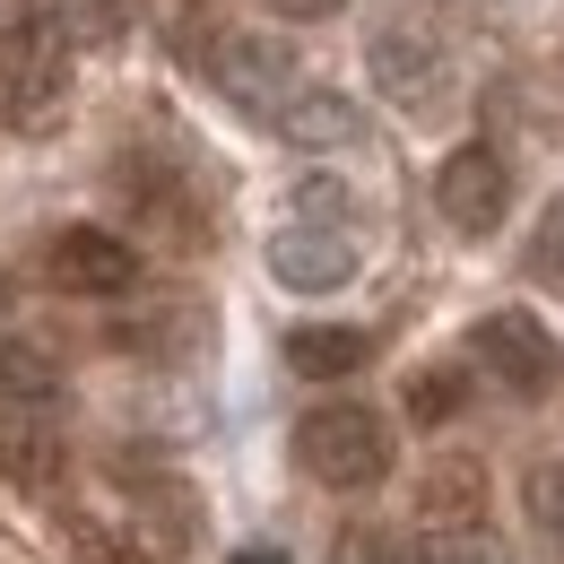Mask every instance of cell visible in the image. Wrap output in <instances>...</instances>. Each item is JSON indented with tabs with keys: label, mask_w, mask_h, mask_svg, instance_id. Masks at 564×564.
<instances>
[{
	"label": "cell",
	"mask_w": 564,
	"mask_h": 564,
	"mask_svg": "<svg viewBox=\"0 0 564 564\" xmlns=\"http://www.w3.org/2000/svg\"><path fill=\"white\" fill-rule=\"evenodd\" d=\"M295 460H304V478L330 495H365L391 478V425L373 417L365 400H322L313 417L295 425Z\"/></svg>",
	"instance_id": "1"
},
{
	"label": "cell",
	"mask_w": 564,
	"mask_h": 564,
	"mask_svg": "<svg viewBox=\"0 0 564 564\" xmlns=\"http://www.w3.org/2000/svg\"><path fill=\"white\" fill-rule=\"evenodd\" d=\"M70 44H78L70 0H18V35H9V62H0V96H9L18 122L53 113L70 96Z\"/></svg>",
	"instance_id": "2"
},
{
	"label": "cell",
	"mask_w": 564,
	"mask_h": 564,
	"mask_svg": "<svg viewBox=\"0 0 564 564\" xmlns=\"http://www.w3.org/2000/svg\"><path fill=\"white\" fill-rule=\"evenodd\" d=\"M469 356L487 365V373L512 391V400H539V391H556V373H564V348L547 339V322H539V313H521V304L487 313V322L469 330Z\"/></svg>",
	"instance_id": "3"
},
{
	"label": "cell",
	"mask_w": 564,
	"mask_h": 564,
	"mask_svg": "<svg viewBox=\"0 0 564 564\" xmlns=\"http://www.w3.org/2000/svg\"><path fill=\"white\" fill-rule=\"evenodd\" d=\"M209 78H217V96L243 105V113H279L286 96L304 87V78H295V44H286V35H261V26L217 35L209 44Z\"/></svg>",
	"instance_id": "4"
},
{
	"label": "cell",
	"mask_w": 564,
	"mask_h": 564,
	"mask_svg": "<svg viewBox=\"0 0 564 564\" xmlns=\"http://www.w3.org/2000/svg\"><path fill=\"white\" fill-rule=\"evenodd\" d=\"M365 62H373V87H382L400 113H434V105L452 96V62H443V44L425 35L417 18H391V26H373Z\"/></svg>",
	"instance_id": "5"
},
{
	"label": "cell",
	"mask_w": 564,
	"mask_h": 564,
	"mask_svg": "<svg viewBox=\"0 0 564 564\" xmlns=\"http://www.w3.org/2000/svg\"><path fill=\"white\" fill-rule=\"evenodd\" d=\"M434 209H443L452 235H495L503 209H512V165H503L487 140L452 148V156L434 165Z\"/></svg>",
	"instance_id": "6"
},
{
	"label": "cell",
	"mask_w": 564,
	"mask_h": 564,
	"mask_svg": "<svg viewBox=\"0 0 564 564\" xmlns=\"http://www.w3.org/2000/svg\"><path fill=\"white\" fill-rule=\"evenodd\" d=\"M131 279H140V252L113 226H62L44 243V286H62V295H122Z\"/></svg>",
	"instance_id": "7"
},
{
	"label": "cell",
	"mask_w": 564,
	"mask_h": 564,
	"mask_svg": "<svg viewBox=\"0 0 564 564\" xmlns=\"http://www.w3.org/2000/svg\"><path fill=\"white\" fill-rule=\"evenodd\" d=\"M270 279L286 286V295H339V286L356 279V235L348 226H279L270 235Z\"/></svg>",
	"instance_id": "8"
},
{
	"label": "cell",
	"mask_w": 564,
	"mask_h": 564,
	"mask_svg": "<svg viewBox=\"0 0 564 564\" xmlns=\"http://www.w3.org/2000/svg\"><path fill=\"white\" fill-rule=\"evenodd\" d=\"M270 122H279V140L304 148V156H330V148H356V140H365V105L339 96V87H295Z\"/></svg>",
	"instance_id": "9"
},
{
	"label": "cell",
	"mask_w": 564,
	"mask_h": 564,
	"mask_svg": "<svg viewBox=\"0 0 564 564\" xmlns=\"http://www.w3.org/2000/svg\"><path fill=\"white\" fill-rule=\"evenodd\" d=\"M365 356H373V330H356V322H304V330H286V365H295L304 382L365 373Z\"/></svg>",
	"instance_id": "10"
},
{
	"label": "cell",
	"mask_w": 564,
	"mask_h": 564,
	"mask_svg": "<svg viewBox=\"0 0 564 564\" xmlns=\"http://www.w3.org/2000/svg\"><path fill=\"white\" fill-rule=\"evenodd\" d=\"M0 400L9 409H53L62 400V356L18 339V330H0Z\"/></svg>",
	"instance_id": "11"
},
{
	"label": "cell",
	"mask_w": 564,
	"mask_h": 564,
	"mask_svg": "<svg viewBox=\"0 0 564 564\" xmlns=\"http://www.w3.org/2000/svg\"><path fill=\"white\" fill-rule=\"evenodd\" d=\"M62 469V443L35 425V409H9L0 417V478H18V487H44Z\"/></svg>",
	"instance_id": "12"
},
{
	"label": "cell",
	"mask_w": 564,
	"mask_h": 564,
	"mask_svg": "<svg viewBox=\"0 0 564 564\" xmlns=\"http://www.w3.org/2000/svg\"><path fill=\"white\" fill-rule=\"evenodd\" d=\"M409 564H503V539L487 521H425Z\"/></svg>",
	"instance_id": "13"
},
{
	"label": "cell",
	"mask_w": 564,
	"mask_h": 564,
	"mask_svg": "<svg viewBox=\"0 0 564 564\" xmlns=\"http://www.w3.org/2000/svg\"><path fill=\"white\" fill-rule=\"evenodd\" d=\"M425 512L434 521H478L487 512V469L478 460H434L425 469Z\"/></svg>",
	"instance_id": "14"
},
{
	"label": "cell",
	"mask_w": 564,
	"mask_h": 564,
	"mask_svg": "<svg viewBox=\"0 0 564 564\" xmlns=\"http://www.w3.org/2000/svg\"><path fill=\"white\" fill-rule=\"evenodd\" d=\"M521 512L547 539V556H564V460H530L521 469Z\"/></svg>",
	"instance_id": "15"
},
{
	"label": "cell",
	"mask_w": 564,
	"mask_h": 564,
	"mask_svg": "<svg viewBox=\"0 0 564 564\" xmlns=\"http://www.w3.org/2000/svg\"><path fill=\"white\" fill-rule=\"evenodd\" d=\"M148 26H156V44L174 53V62H209V9L200 0H148Z\"/></svg>",
	"instance_id": "16"
},
{
	"label": "cell",
	"mask_w": 564,
	"mask_h": 564,
	"mask_svg": "<svg viewBox=\"0 0 564 564\" xmlns=\"http://www.w3.org/2000/svg\"><path fill=\"white\" fill-rule=\"evenodd\" d=\"M460 400H469V382H460L452 365H425V373H409V417H417V425L460 417Z\"/></svg>",
	"instance_id": "17"
},
{
	"label": "cell",
	"mask_w": 564,
	"mask_h": 564,
	"mask_svg": "<svg viewBox=\"0 0 564 564\" xmlns=\"http://www.w3.org/2000/svg\"><path fill=\"white\" fill-rule=\"evenodd\" d=\"M530 279L564 286V192L539 209V226H530Z\"/></svg>",
	"instance_id": "18"
},
{
	"label": "cell",
	"mask_w": 564,
	"mask_h": 564,
	"mask_svg": "<svg viewBox=\"0 0 564 564\" xmlns=\"http://www.w3.org/2000/svg\"><path fill=\"white\" fill-rule=\"evenodd\" d=\"M348 183H330V174H304V183H295V217H304V226H348Z\"/></svg>",
	"instance_id": "19"
},
{
	"label": "cell",
	"mask_w": 564,
	"mask_h": 564,
	"mask_svg": "<svg viewBox=\"0 0 564 564\" xmlns=\"http://www.w3.org/2000/svg\"><path fill=\"white\" fill-rule=\"evenodd\" d=\"M339 564H409V556H400L382 530H348V539H339Z\"/></svg>",
	"instance_id": "20"
},
{
	"label": "cell",
	"mask_w": 564,
	"mask_h": 564,
	"mask_svg": "<svg viewBox=\"0 0 564 564\" xmlns=\"http://www.w3.org/2000/svg\"><path fill=\"white\" fill-rule=\"evenodd\" d=\"M348 0H270V18H295V26H313V18H339Z\"/></svg>",
	"instance_id": "21"
},
{
	"label": "cell",
	"mask_w": 564,
	"mask_h": 564,
	"mask_svg": "<svg viewBox=\"0 0 564 564\" xmlns=\"http://www.w3.org/2000/svg\"><path fill=\"white\" fill-rule=\"evenodd\" d=\"M235 564H279V556H235Z\"/></svg>",
	"instance_id": "22"
}]
</instances>
